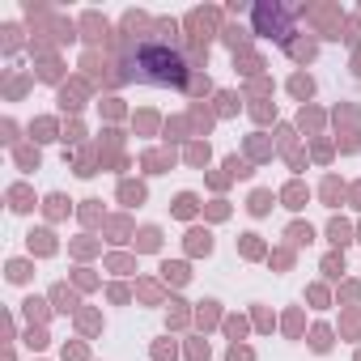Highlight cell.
<instances>
[{
	"label": "cell",
	"instance_id": "cell-1",
	"mask_svg": "<svg viewBox=\"0 0 361 361\" xmlns=\"http://www.w3.org/2000/svg\"><path fill=\"white\" fill-rule=\"evenodd\" d=\"M128 77L140 81V85H183L188 81V60L178 56L170 43H140L136 56L128 60Z\"/></svg>",
	"mask_w": 361,
	"mask_h": 361
}]
</instances>
